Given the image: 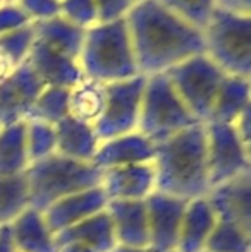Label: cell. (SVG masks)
<instances>
[{
  "instance_id": "obj_1",
  "label": "cell",
  "mask_w": 251,
  "mask_h": 252,
  "mask_svg": "<svg viewBox=\"0 0 251 252\" xmlns=\"http://www.w3.org/2000/svg\"><path fill=\"white\" fill-rule=\"evenodd\" d=\"M141 76L165 74L205 53L203 31L165 9L158 0H140L124 17Z\"/></svg>"
},
{
  "instance_id": "obj_2",
  "label": "cell",
  "mask_w": 251,
  "mask_h": 252,
  "mask_svg": "<svg viewBox=\"0 0 251 252\" xmlns=\"http://www.w3.org/2000/svg\"><path fill=\"white\" fill-rule=\"evenodd\" d=\"M155 190L191 201L208 196L207 130L196 124L155 144Z\"/></svg>"
},
{
  "instance_id": "obj_3",
  "label": "cell",
  "mask_w": 251,
  "mask_h": 252,
  "mask_svg": "<svg viewBox=\"0 0 251 252\" xmlns=\"http://www.w3.org/2000/svg\"><path fill=\"white\" fill-rule=\"evenodd\" d=\"M30 208L45 213L55 202L102 186L104 172L90 161H79L59 153L33 161L24 170Z\"/></svg>"
},
{
  "instance_id": "obj_4",
  "label": "cell",
  "mask_w": 251,
  "mask_h": 252,
  "mask_svg": "<svg viewBox=\"0 0 251 252\" xmlns=\"http://www.w3.org/2000/svg\"><path fill=\"white\" fill-rule=\"evenodd\" d=\"M77 62L84 77L102 84L141 76L134 59L126 19L98 23L97 26L86 30Z\"/></svg>"
},
{
  "instance_id": "obj_5",
  "label": "cell",
  "mask_w": 251,
  "mask_h": 252,
  "mask_svg": "<svg viewBox=\"0 0 251 252\" xmlns=\"http://www.w3.org/2000/svg\"><path fill=\"white\" fill-rule=\"evenodd\" d=\"M205 53L220 67L222 72L234 77H251V16L215 10L203 30Z\"/></svg>"
},
{
  "instance_id": "obj_6",
  "label": "cell",
  "mask_w": 251,
  "mask_h": 252,
  "mask_svg": "<svg viewBox=\"0 0 251 252\" xmlns=\"http://www.w3.org/2000/svg\"><path fill=\"white\" fill-rule=\"evenodd\" d=\"M200 124L181 101L165 74L146 77L141 98L138 132L153 144L169 139L174 134Z\"/></svg>"
},
{
  "instance_id": "obj_7",
  "label": "cell",
  "mask_w": 251,
  "mask_h": 252,
  "mask_svg": "<svg viewBox=\"0 0 251 252\" xmlns=\"http://www.w3.org/2000/svg\"><path fill=\"white\" fill-rule=\"evenodd\" d=\"M165 76L191 115L200 124H207L227 74L222 72L220 67L215 65L207 53H200L172 67Z\"/></svg>"
},
{
  "instance_id": "obj_8",
  "label": "cell",
  "mask_w": 251,
  "mask_h": 252,
  "mask_svg": "<svg viewBox=\"0 0 251 252\" xmlns=\"http://www.w3.org/2000/svg\"><path fill=\"white\" fill-rule=\"evenodd\" d=\"M144 84H146L144 76L105 84L104 112L93 126L100 143L136 132Z\"/></svg>"
},
{
  "instance_id": "obj_9",
  "label": "cell",
  "mask_w": 251,
  "mask_h": 252,
  "mask_svg": "<svg viewBox=\"0 0 251 252\" xmlns=\"http://www.w3.org/2000/svg\"><path fill=\"white\" fill-rule=\"evenodd\" d=\"M207 130V166L210 190L227 184L251 168L234 124L208 122Z\"/></svg>"
},
{
  "instance_id": "obj_10",
  "label": "cell",
  "mask_w": 251,
  "mask_h": 252,
  "mask_svg": "<svg viewBox=\"0 0 251 252\" xmlns=\"http://www.w3.org/2000/svg\"><path fill=\"white\" fill-rule=\"evenodd\" d=\"M144 202H146L148 237H150L148 249L151 252L176 251L188 201L169 196L160 190H153Z\"/></svg>"
},
{
  "instance_id": "obj_11",
  "label": "cell",
  "mask_w": 251,
  "mask_h": 252,
  "mask_svg": "<svg viewBox=\"0 0 251 252\" xmlns=\"http://www.w3.org/2000/svg\"><path fill=\"white\" fill-rule=\"evenodd\" d=\"M45 84L24 62L16 69L9 81L0 86V127L26 120L31 106Z\"/></svg>"
},
{
  "instance_id": "obj_12",
  "label": "cell",
  "mask_w": 251,
  "mask_h": 252,
  "mask_svg": "<svg viewBox=\"0 0 251 252\" xmlns=\"http://www.w3.org/2000/svg\"><path fill=\"white\" fill-rule=\"evenodd\" d=\"M208 199L218 218L238 226L251 244V168L212 189Z\"/></svg>"
},
{
  "instance_id": "obj_13",
  "label": "cell",
  "mask_w": 251,
  "mask_h": 252,
  "mask_svg": "<svg viewBox=\"0 0 251 252\" xmlns=\"http://www.w3.org/2000/svg\"><path fill=\"white\" fill-rule=\"evenodd\" d=\"M102 189L108 201H143L155 190L153 161L104 170Z\"/></svg>"
},
{
  "instance_id": "obj_14",
  "label": "cell",
  "mask_w": 251,
  "mask_h": 252,
  "mask_svg": "<svg viewBox=\"0 0 251 252\" xmlns=\"http://www.w3.org/2000/svg\"><path fill=\"white\" fill-rule=\"evenodd\" d=\"M26 62L45 86L69 90L84 77L77 60L54 50L48 45L38 41L36 38Z\"/></svg>"
},
{
  "instance_id": "obj_15",
  "label": "cell",
  "mask_w": 251,
  "mask_h": 252,
  "mask_svg": "<svg viewBox=\"0 0 251 252\" xmlns=\"http://www.w3.org/2000/svg\"><path fill=\"white\" fill-rule=\"evenodd\" d=\"M114 226L117 246L148 249V216L143 201H108L105 206Z\"/></svg>"
},
{
  "instance_id": "obj_16",
  "label": "cell",
  "mask_w": 251,
  "mask_h": 252,
  "mask_svg": "<svg viewBox=\"0 0 251 252\" xmlns=\"http://www.w3.org/2000/svg\"><path fill=\"white\" fill-rule=\"evenodd\" d=\"M153 156L155 144L136 130V132L114 137V139L102 141L91 163L104 172L114 166L153 161Z\"/></svg>"
},
{
  "instance_id": "obj_17",
  "label": "cell",
  "mask_w": 251,
  "mask_h": 252,
  "mask_svg": "<svg viewBox=\"0 0 251 252\" xmlns=\"http://www.w3.org/2000/svg\"><path fill=\"white\" fill-rule=\"evenodd\" d=\"M108 199L100 186L55 202L41 215H43L48 230L55 235V233L83 221L88 216L95 215L98 211H104Z\"/></svg>"
},
{
  "instance_id": "obj_18",
  "label": "cell",
  "mask_w": 251,
  "mask_h": 252,
  "mask_svg": "<svg viewBox=\"0 0 251 252\" xmlns=\"http://www.w3.org/2000/svg\"><path fill=\"white\" fill-rule=\"evenodd\" d=\"M218 216L208 196L188 201L182 216L181 232L178 240V252H203L210 233L214 232Z\"/></svg>"
},
{
  "instance_id": "obj_19",
  "label": "cell",
  "mask_w": 251,
  "mask_h": 252,
  "mask_svg": "<svg viewBox=\"0 0 251 252\" xmlns=\"http://www.w3.org/2000/svg\"><path fill=\"white\" fill-rule=\"evenodd\" d=\"M55 246L66 242H76L88 247L93 252H112L117 246L114 235V226L108 213L98 211L84 218L83 221L55 233Z\"/></svg>"
},
{
  "instance_id": "obj_20",
  "label": "cell",
  "mask_w": 251,
  "mask_h": 252,
  "mask_svg": "<svg viewBox=\"0 0 251 252\" xmlns=\"http://www.w3.org/2000/svg\"><path fill=\"white\" fill-rule=\"evenodd\" d=\"M55 153L67 158L90 161L98 150V139L95 127L67 115L55 124Z\"/></svg>"
},
{
  "instance_id": "obj_21",
  "label": "cell",
  "mask_w": 251,
  "mask_h": 252,
  "mask_svg": "<svg viewBox=\"0 0 251 252\" xmlns=\"http://www.w3.org/2000/svg\"><path fill=\"white\" fill-rule=\"evenodd\" d=\"M17 252H57L54 233L48 230L43 215L28 208L10 223Z\"/></svg>"
},
{
  "instance_id": "obj_22",
  "label": "cell",
  "mask_w": 251,
  "mask_h": 252,
  "mask_svg": "<svg viewBox=\"0 0 251 252\" xmlns=\"http://www.w3.org/2000/svg\"><path fill=\"white\" fill-rule=\"evenodd\" d=\"M33 30L35 38L38 41L48 45L50 48L74 60L79 59L86 30L74 26L61 16L52 17L48 21H41V23H33Z\"/></svg>"
},
{
  "instance_id": "obj_23",
  "label": "cell",
  "mask_w": 251,
  "mask_h": 252,
  "mask_svg": "<svg viewBox=\"0 0 251 252\" xmlns=\"http://www.w3.org/2000/svg\"><path fill=\"white\" fill-rule=\"evenodd\" d=\"M251 105L250 79L227 76L215 98L212 117L208 122L236 124L241 113ZM207 122V124H208Z\"/></svg>"
},
{
  "instance_id": "obj_24",
  "label": "cell",
  "mask_w": 251,
  "mask_h": 252,
  "mask_svg": "<svg viewBox=\"0 0 251 252\" xmlns=\"http://www.w3.org/2000/svg\"><path fill=\"white\" fill-rule=\"evenodd\" d=\"M30 165L26 146V120L0 127V175H19Z\"/></svg>"
},
{
  "instance_id": "obj_25",
  "label": "cell",
  "mask_w": 251,
  "mask_h": 252,
  "mask_svg": "<svg viewBox=\"0 0 251 252\" xmlns=\"http://www.w3.org/2000/svg\"><path fill=\"white\" fill-rule=\"evenodd\" d=\"M105 106V84L83 77L79 83L69 88V117L84 124L95 126Z\"/></svg>"
},
{
  "instance_id": "obj_26",
  "label": "cell",
  "mask_w": 251,
  "mask_h": 252,
  "mask_svg": "<svg viewBox=\"0 0 251 252\" xmlns=\"http://www.w3.org/2000/svg\"><path fill=\"white\" fill-rule=\"evenodd\" d=\"M28 208L30 196L24 173L9 177L0 175V226L10 225Z\"/></svg>"
},
{
  "instance_id": "obj_27",
  "label": "cell",
  "mask_w": 251,
  "mask_h": 252,
  "mask_svg": "<svg viewBox=\"0 0 251 252\" xmlns=\"http://www.w3.org/2000/svg\"><path fill=\"white\" fill-rule=\"evenodd\" d=\"M67 100H69V90L45 86L43 91L35 100L26 120H41V122L55 126V124H59L62 119H66L69 115Z\"/></svg>"
},
{
  "instance_id": "obj_28",
  "label": "cell",
  "mask_w": 251,
  "mask_h": 252,
  "mask_svg": "<svg viewBox=\"0 0 251 252\" xmlns=\"http://www.w3.org/2000/svg\"><path fill=\"white\" fill-rule=\"evenodd\" d=\"M205 252H251V244L238 226L218 218L205 244Z\"/></svg>"
},
{
  "instance_id": "obj_29",
  "label": "cell",
  "mask_w": 251,
  "mask_h": 252,
  "mask_svg": "<svg viewBox=\"0 0 251 252\" xmlns=\"http://www.w3.org/2000/svg\"><path fill=\"white\" fill-rule=\"evenodd\" d=\"M158 2L201 31L207 28L214 12L217 10L215 0H158Z\"/></svg>"
},
{
  "instance_id": "obj_30",
  "label": "cell",
  "mask_w": 251,
  "mask_h": 252,
  "mask_svg": "<svg viewBox=\"0 0 251 252\" xmlns=\"http://www.w3.org/2000/svg\"><path fill=\"white\" fill-rule=\"evenodd\" d=\"M26 146L30 163L55 153V127L41 120H26Z\"/></svg>"
},
{
  "instance_id": "obj_31",
  "label": "cell",
  "mask_w": 251,
  "mask_h": 252,
  "mask_svg": "<svg viewBox=\"0 0 251 252\" xmlns=\"http://www.w3.org/2000/svg\"><path fill=\"white\" fill-rule=\"evenodd\" d=\"M59 16L81 30H90L100 23L95 0H61Z\"/></svg>"
},
{
  "instance_id": "obj_32",
  "label": "cell",
  "mask_w": 251,
  "mask_h": 252,
  "mask_svg": "<svg viewBox=\"0 0 251 252\" xmlns=\"http://www.w3.org/2000/svg\"><path fill=\"white\" fill-rule=\"evenodd\" d=\"M30 19V23H41L61 14V0H19L16 3Z\"/></svg>"
},
{
  "instance_id": "obj_33",
  "label": "cell",
  "mask_w": 251,
  "mask_h": 252,
  "mask_svg": "<svg viewBox=\"0 0 251 252\" xmlns=\"http://www.w3.org/2000/svg\"><path fill=\"white\" fill-rule=\"evenodd\" d=\"M28 24H31L30 19L16 3L0 5V36L10 33V31L19 30V28L28 26Z\"/></svg>"
},
{
  "instance_id": "obj_34",
  "label": "cell",
  "mask_w": 251,
  "mask_h": 252,
  "mask_svg": "<svg viewBox=\"0 0 251 252\" xmlns=\"http://www.w3.org/2000/svg\"><path fill=\"white\" fill-rule=\"evenodd\" d=\"M97 2L100 23H112V21L124 19L131 7L134 5L133 0H95Z\"/></svg>"
},
{
  "instance_id": "obj_35",
  "label": "cell",
  "mask_w": 251,
  "mask_h": 252,
  "mask_svg": "<svg viewBox=\"0 0 251 252\" xmlns=\"http://www.w3.org/2000/svg\"><path fill=\"white\" fill-rule=\"evenodd\" d=\"M234 126L239 134V139H241L243 146H245L246 155H248L251 161V105L241 113V117L236 120Z\"/></svg>"
},
{
  "instance_id": "obj_36",
  "label": "cell",
  "mask_w": 251,
  "mask_h": 252,
  "mask_svg": "<svg viewBox=\"0 0 251 252\" xmlns=\"http://www.w3.org/2000/svg\"><path fill=\"white\" fill-rule=\"evenodd\" d=\"M217 10L234 16H251V0H215Z\"/></svg>"
},
{
  "instance_id": "obj_37",
  "label": "cell",
  "mask_w": 251,
  "mask_h": 252,
  "mask_svg": "<svg viewBox=\"0 0 251 252\" xmlns=\"http://www.w3.org/2000/svg\"><path fill=\"white\" fill-rule=\"evenodd\" d=\"M17 67L19 65H17V63L14 62V60L10 59V57L2 50V48H0V86H2L5 81L10 79V76L16 72Z\"/></svg>"
},
{
  "instance_id": "obj_38",
  "label": "cell",
  "mask_w": 251,
  "mask_h": 252,
  "mask_svg": "<svg viewBox=\"0 0 251 252\" xmlns=\"http://www.w3.org/2000/svg\"><path fill=\"white\" fill-rule=\"evenodd\" d=\"M0 252H17L16 246H14V240H12L10 225L0 226Z\"/></svg>"
},
{
  "instance_id": "obj_39",
  "label": "cell",
  "mask_w": 251,
  "mask_h": 252,
  "mask_svg": "<svg viewBox=\"0 0 251 252\" xmlns=\"http://www.w3.org/2000/svg\"><path fill=\"white\" fill-rule=\"evenodd\" d=\"M112 252H151L150 249H138V247H126V246H115Z\"/></svg>"
},
{
  "instance_id": "obj_40",
  "label": "cell",
  "mask_w": 251,
  "mask_h": 252,
  "mask_svg": "<svg viewBox=\"0 0 251 252\" xmlns=\"http://www.w3.org/2000/svg\"><path fill=\"white\" fill-rule=\"evenodd\" d=\"M19 0H3V3H17Z\"/></svg>"
},
{
  "instance_id": "obj_41",
  "label": "cell",
  "mask_w": 251,
  "mask_h": 252,
  "mask_svg": "<svg viewBox=\"0 0 251 252\" xmlns=\"http://www.w3.org/2000/svg\"><path fill=\"white\" fill-rule=\"evenodd\" d=\"M0 5H3V0H0Z\"/></svg>"
},
{
  "instance_id": "obj_42",
  "label": "cell",
  "mask_w": 251,
  "mask_h": 252,
  "mask_svg": "<svg viewBox=\"0 0 251 252\" xmlns=\"http://www.w3.org/2000/svg\"><path fill=\"white\" fill-rule=\"evenodd\" d=\"M133 2H134V3H136V2H140V0H133Z\"/></svg>"
},
{
  "instance_id": "obj_43",
  "label": "cell",
  "mask_w": 251,
  "mask_h": 252,
  "mask_svg": "<svg viewBox=\"0 0 251 252\" xmlns=\"http://www.w3.org/2000/svg\"><path fill=\"white\" fill-rule=\"evenodd\" d=\"M167 252H178V251H167Z\"/></svg>"
},
{
  "instance_id": "obj_44",
  "label": "cell",
  "mask_w": 251,
  "mask_h": 252,
  "mask_svg": "<svg viewBox=\"0 0 251 252\" xmlns=\"http://www.w3.org/2000/svg\"><path fill=\"white\" fill-rule=\"evenodd\" d=\"M250 86H251V77H250Z\"/></svg>"
},
{
  "instance_id": "obj_45",
  "label": "cell",
  "mask_w": 251,
  "mask_h": 252,
  "mask_svg": "<svg viewBox=\"0 0 251 252\" xmlns=\"http://www.w3.org/2000/svg\"><path fill=\"white\" fill-rule=\"evenodd\" d=\"M203 252H205V251H203Z\"/></svg>"
}]
</instances>
